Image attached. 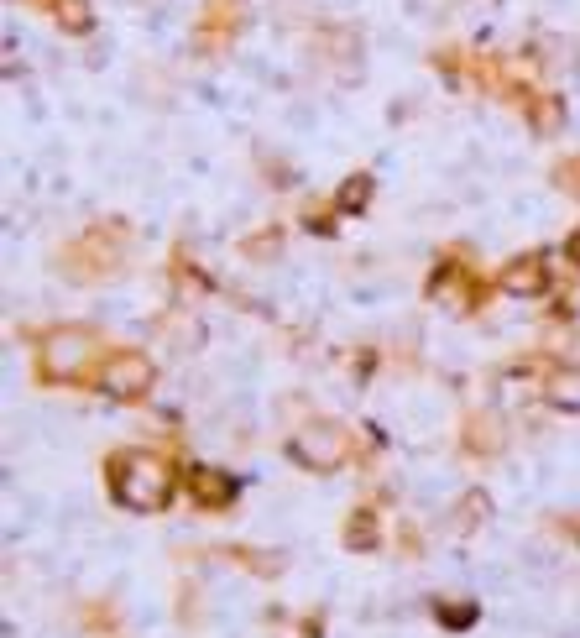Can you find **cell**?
Here are the masks:
<instances>
[{"label": "cell", "instance_id": "1", "mask_svg": "<svg viewBox=\"0 0 580 638\" xmlns=\"http://www.w3.org/2000/svg\"><path fill=\"white\" fill-rule=\"evenodd\" d=\"M110 492L121 497V508L152 513L173 497V476L162 461H152V455H115L110 461Z\"/></svg>", "mask_w": 580, "mask_h": 638}, {"label": "cell", "instance_id": "2", "mask_svg": "<svg viewBox=\"0 0 580 638\" xmlns=\"http://www.w3.org/2000/svg\"><path fill=\"white\" fill-rule=\"evenodd\" d=\"M147 382H152V361H147V356H136V351L110 356V361H105V372H100V387H105L110 398H142V393H147Z\"/></svg>", "mask_w": 580, "mask_h": 638}, {"label": "cell", "instance_id": "3", "mask_svg": "<svg viewBox=\"0 0 580 638\" xmlns=\"http://www.w3.org/2000/svg\"><path fill=\"white\" fill-rule=\"evenodd\" d=\"M42 361H48V372H58V377H79L89 361H95V340L79 335V330L53 335V340H48V351H42Z\"/></svg>", "mask_w": 580, "mask_h": 638}, {"label": "cell", "instance_id": "4", "mask_svg": "<svg viewBox=\"0 0 580 638\" xmlns=\"http://www.w3.org/2000/svg\"><path fill=\"white\" fill-rule=\"evenodd\" d=\"M293 455H298V461H309V466H319V471H330V466H340V455H345V435L319 424V429H309V435L293 440Z\"/></svg>", "mask_w": 580, "mask_h": 638}, {"label": "cell", "instance_id": "5", "mask_svg": "<svg viewBox=\"0 0 580 638\" xmlns=\"http://www.w3.org/2000/svg\"><path fill=\"white\" fill-rule=\"evenodd\" d=\"M189 492H194L199 508H225L230 497H236V482H230L225 471H215V466H194L189 471Z\"/></svg>", "mask_w": 580, "mask_h": 638}, {"label": "cell", "instance_id": "6", "mask_svg": "<svg viewBox=\"0 0 580 638\" xmlns=\"http://www.w3.org/2000/svg\"><path fill=\"white\" fill-rule=\"evenodd\" d=\"M502 283H507V293H518V299H533V293H544L549 267H544V257H523L502 272Z\"/></svg>", "mask_w": 580, "mask_h": 638}, {"label": "cell", "instance_id": "7", "mask_svg": "<svg viewBox=\"0 0 580 638\" xmlns=\"http://www.w3.org/2000/svg\"><path fill=\"white\" fill-rule=\"evenodd\" d=\"M549 398L560 403V408H580V372H560V377H554Z\"/></svg>", "mask_w": 580, "mask_h": 638}, {"label": "cell", "instance_id": "8", "mask_svg": "<svg viewBox=\"0 0 580 638\" xmlns=\"http://www.w3.org/2000/svg\"><path fill=\"white\" fill-rule=\"evenodd\" d=\"M345 539H351L356 550H371V544H377V518H371V513H356V523L345 529Z\"/></svg>", "mask_w": 580, "mask_h": 638}, {"label": "cell", "instance_id": "9", "mask_svg": "<svg viewBox=\"0 0 580 638\" xmlns=\"http://www.w3.org/2000/svg\"><path fill=\"white\" fill-rule=\"evenodd\" d=\"M63 27H68V32H84V27H89L84 0H63Z\"/></svg>", "mask_w": 580, "mask_h": 638}, {"label": "cell", "instance_id": "10", "mask_svg": "<svg viewBox=\"0 0 580 638\" xmlns=\"http://www.w3.org/2000/svg\"><path fill=\"white\" fill-rule=\"evenodd\" d=\"M366 189H371V184H366V178H356V189H351V184H345V194H340V204H345V210H361V204H366Z\"/></svg>", "mask_w": 580, "mask_h": 638}, {"label": "cell", "instance_id": "11", "mask_svg": "<svg viewBox=\"0 0 580 638\" xmlns=\"http://www.w3.org/2000/svg\"><path fill=\"white\" fill-rule=\"evenodd\" d=\"M471 618H476L471 607H445V623H455V628H460V623H471Z\"/></svg>", "mask_w": 580, "mask_h": 638}, {"label": "cell", "instance_id": "12", "mask_svg": "<svg viewBox=\"0 0 580 638\" xmlns=\"http://www.w3.org/2000/svg\"><path fill=\"white\" fill-rule=\"evenodd\" d=\"M570 257H575V262H580V231H575V236H570Z\"/></svg>", "mask_w": 580, "mask_h": 638}]
</instances>
